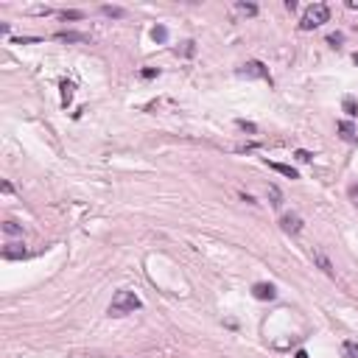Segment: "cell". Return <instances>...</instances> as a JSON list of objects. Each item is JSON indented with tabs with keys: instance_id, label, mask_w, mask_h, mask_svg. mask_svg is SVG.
Wrapping results in <instances>:
<instances>
[{
	"instance_id": "6da1fadb",
	"label": "cell",
	"mask_w": 358,
	"mask_h": 358,
	"mask_svg": "<svg viewBox=\"0 0 358 358\" xmlns=\"http://www.w3.org/2000/svg\"><path fill=\"white\" fill-rule=\"evenodd\" d=\"M140 297L137 294H132V291H115V297H112L109 302V316H126V313H134V311H140Z\"/></svg>"
},
{
	"instance_id": "7a4b0ae2",
	"label": "cell",
	"mask_w": 358,
	"mask_h": 358,
	"mask_svg": "<svg viewBox=\"0 0 358 358\" xmlns=\"http://www.w3.org/2000/svg\"><path fill=\"white\" fill-rule=\"evenodd\" d=\"M327 17H330V9H327L324 3H313V6H308V11L302 14V20H300V28H302V31H311V28H319L322 22H327Z\"/></svg>"
},
{
	"instance_id": "3957f363",
	"label": "cell",
	"mask_w": 358,
	"mask_h": 358,
	"mask_svg": "<svg viewBox=\"0 0 358 358\" xmlns=\"http://www.w3.org/2000/svg\"><path fill=\"white\" fill-rule=\"evenodd\" d=\"M238 76H246V78H266V81H271V78H268V67L263 65V62H257V59L246 62V65L238 70Z\"/></svg>"
},
{
	"instance_id": "277c9868",
	"label": "cell",
	"mask_w": 358,
	"mask_h": 358,
	"mask_svg": "<svg viewBox=\"0 0 358 358\" xmlns=\"http://www.w3.org/2000/svg\"><path fill=\"white\" fill-rule=\"evenodd\" d=\"M311 260H313V263H316L319 268H322L327 277H336V268H333V263H330V257L324 255L319 246H313V249H311Z\"/></svg>"
},
{
	"instance_id": "5b68a950",
	"label": "cell",
	"mask_w": 358,
	"mask_h": 358,
	"mask_svg": "<svg viewBox=\"0 0 358 358\" xmlns=\"http://www.w3.org/2000/svg\"><path fill=\"white\" fill-rule=\"evenodd\" d=\"M280 227H283V233H288V235H300L302 233V218L297 213H288V215L280 218Z\"/></svg>"
},
{
	"instance_id": "8992f818",
	"label": "cell",
	"mask_w": 358,
	"mask_h": 358,
	"mask_svg": "<svg viewBox=\"0 0 358 358\" xmlns=\"http://www.w3.org/2000/svg\"><path fill=\"white\" fill-rule=\"evenodd\" d=\"M3 257L6 260H22V257H28V249L22 244H6L3 246Z\"/></svg>"
},
{
	"instance_id": "52a82bcc",
	"label": "cell",
	"mask_w": 358,
	"mask_h": 358,
	"mask_svg": "<svg viewBox=\"0 0 358 358\" xmlns=\"http://www.w3.org/2000/svg\"><path fill=\"white\" fill-rule=\"evenodd\" d=\"M252 294H255V300H274V297H277V288H274L271 283H257L255 288H252Z\"/></svg>"
},
{
	"instance_id": "ba28073f",
	"label": "cell",
	"mask_w": 358,
	"mask_h": 358,
	"mask_svg": "<svg viewBox=\"0 0 358 358\" xmlns=\"http://www.w3.org/2000/svg\"><path fill=\"white\" fill-rule=\"evenodd\" d=\"M56 39H59V42H90L87 34H76V31H59Z\"/></svg>"
},
{
	"instance_id": "9c48e42d",
	"label": "cell",
	"mask_w": 358,
	"mask_h": 358,
	"mask_svg": "<svg viewBox=\"0 0 358 358\" xmlns=\"http://www.w3.org/2000/svg\"><path fill=\"white\" fill-rule=\"evenodd\" d=\"M339 132H341V137H344L347 143H358V134H356V129H353V123L350 121L339 123Z\"/></svg>"
},
{
	"instance_id": "30bf717a",
	"label": "cell",
	"mask_w": 358,
	"mask_h": 358,
	"mask_svg": "<svg viewBox=\"0 0 358 358\" xmlns=\"http://www.w3.org/2000/svg\"><path fill=\"white\" fill-rule=\"evenodd\" d=\"M268 168H271V171H277V174H283V177H288V179H297V177H300V174H297V168L283 165V162H268Z\"/></svg>"
},
{
	"instance_id": "8fae6325",
	"label": "cell",
	"mask_w": 358,
	"mask_h": 358,
	"mask_svg": "<svg viewBox=\"0 0 358 358\" xmlns=\"http://www.w3.org/2000/svg\"><path fill=\"white\" fill-rule=\"evenodd\" d=\"M341 107H344V112L350 115V118H356V115H358V101L356 98H350V95H347V98L341 101Z\"/></svg>"
},
{
	"instance_id": "7c38bea8",
	"label": "cell",
	"mask_w": 358,
	"mask_h": 358,
	"mask_svg": "<svg viewBox=\"0 0 358 358\" xmlns=\"http://www.w3.org/2000/svg\"><path fill=\"white\" fill-rule=\"evenodd\" d=\"M268 199H271V207H280V204H283V193H280L277 185H268Z\"/></svg>"
},
{
	"instance_id": "4fadbf2b",
	"label": "cell",
	"mask_w": 358,
	"mask_h": 358,
	"mask_svg": "<svg viewBox=\"0 0 358 358\" xmlns=\"http://www.w3.org/2000/svg\"><path fill=\"white\" fill-rule=\"evenodd\" d=\"M235 9L241 11V14H246V17H255V14H257L255 3H235Z\"/></svg>"
},
{
	"instance_id": "5bb4252c",
	"label": "cell",
	"mask_w": 358,
	"mask_h": 358,
	"mask_svg": "<svg viewBox=\"0 0 358 358\" xmlns=\"http://www.w3.org/2000/svg\"><path fill=\"white\" fill-rule=\"evenodd\" d=\"M341 353H344V358H358V344L356 341H344V344H341Z\"/></svg>"
},
{
	"instance_id": "9a60e30c",
	"label": "cell",
	"mask_w": 358,
	"mask_h": 358,
	"mask_svg": "<svg viewBox=\"0 0 358 358\" xmlns=\"http://www.w3.org/2000/svg\"><path fill=\"white\" fill-rule=\"evenodd\" d=\"M70 98H73V84L70 81H62V104H70Z\"/></svg>"
},
{
	"instance_id": "2e32d148",
	"label": "cell",
	"mask_w": 358,
	"mask_h": 358,
	"mask_svg": "<svg viewBox=\"0 0 358 358\" xmlns=\"http://www.w3.org/2000/svg\"><path fill=\"white\" fill-rule=\"evenodd\" d=\"M101 11H104L107 17H126V11L118 9V6H101Z\"/></svg>"
},
{
	"instance_id": "e0dca14e",
	"label": "cell",
	"mask_w": 358,
	"mask_h": 358,
	"mask_svg": "<svg viewBox=\"0 0 358 358\" xmlns=\"http://www.w3.org/2000/svg\"><path fill=\"white\" fill-rule=\"evenodd\" d=\"M177 54H182V56H193V54H196V42H193V39L182 42V48H179Z\"/></svg>"
},
{
	"instance_id": "ac0fdd59",
	"label": "cell",
	"mask_w": 358,
	"mask_h": 358,
	"mask_svg": "<svg viewBox=\"0 0 358 358\" xmlns=\"http://www.w3.org/2000/svg\"><path fill=\"white\" fill-rule=\"evenodd\" d=\"M3 233L6 235H22V227L20 224H14V221H6L3 224Z\"/></svg>"
},
{
	"instance_id": "d6986e66",
	"label": "cell",
	"mask_w": 358,
	"mask_h": 358,
	"mask_svg": "<svg viewBox=\"0 0 358 358\" xmlns=\"http://www.w3.org/2000/svg\"><path fill=\"white\" fill-rule=\"evenodd\" d=\"M151 36H154L157 42H165V39H168V28H165V25H157L154 31H151Z\"/></svg>"
},
{
	"instance_id": "ffe728a7",
	"label": "cell",
	"mask_w": 358,
	"mask_h": 358,
	"mask_svg": "<svg viewBox=\"0 0 358 358\" xmlns=\"http://www.w3.org/2000/svg\"><path fill=\"white\" fill-rule=\"evenodd\" d=\"M62 17H65V20H81L84 14H81V11H76V9H65V11H62Z\"/></svg>"
},
{
	"instance_id": "44dd1931",
	"label": "cell",
	"mask_w": 358,
	"mask_h": 358,
	"mask_svg": "<svg viewBox=\"0 0 358 358\" xmlns=\"http://www.w3.org/2000/svg\"><path fill=\"white\" fill-rule=\"evenodd\" d=\"M238 126H241L244 132H249V134H255V132H257V126H255V123H249V121H238Z\"/></svg>"
},
{
	"instance_id": "7402d4cb",
	"label": "cell",
	"mask_w": 358,
	"mask_h": 358,
	"mask_svg": "<svg viewBox=\"0 0 358 358\" xmlns=\"http://www.w3.org/2000/svg\"><path fill=\"white\" fill-rule=\"evenodd\" d=\"M341 39H344L341 34H330V36H327V42L333 45V48H339V45H341Z\"/></svg>"
},
{
	"instance_id": "603a6c76",
	"label": "cell",
	"mask_w": 358,
	"mask_h": 358,
	"mask_svg": "<svg viewBox=\"0 0 358 358\" xmlns=\"http://www.w3.org/2000/svg\"><path fill=\"white\" fill-rule=\"evenodd\" d=\"M297 160H300V162H311V151L300 148V151H297Z\"/></svg>"
},
{
	"instance_id": "cb8c5ba5",
	"label": "cell",
	"mask_w": 358,
	"mask_h": 358,
	"mask_svg": "<svg viewBox=\"0 0 358 358\" xmlns=\"http://www.w3.org/2000/svg\"><path fill=\"white\" fill-rule=\"evenodd\" d=\"M17 45H28V42H39V36H20V39H14Z\"/></svg>"
},
{
	"instance_id": "d4e9b609",
	"label": "cell",
	"mask_w": 358,
	"mask_h": 358,
	"mask_svg": "<svg viewBox=\"0 0 358 358\" xmlns=\"http://www.w3.org/2000/svg\"><path fill=\"white\" fill-rule=\"evenodd\" d=\"M140 76H143V78H154V76H157V70H154V67H145Z\"/></svg>"
},
{
	"instance_id": "484cf974",
	"label": "cell",
	"mask_w": 358,
	"mask_h": 358,
	"mask_svg": "<svg viewBox=\"0 0 358 358\" xmlns=\"http://www.w3.org/2000/svg\"><path fill=\"white\" fill-rule=\"evenodd\" d=\"M350 199L358 204V185H353V188H350Z\"/></svg>"
},
{
	"instance_id": "4316f807",
	"label": "cell",
	"mask_w": 358,
	"mask_h": 358,
	"mask_svg": "<svg viewBox=\"0 0 358 358\" xmlns=\"http://www.w3.org/2000/svg\"><path fill=\"white\" fill-rule=\"evenodd\" d=\"M294 358H308V353H305V350H300V353H297Z\"/></svg>"
},
{
	"instance_id": "83f0119b",
	"label": "cell",
	"mask_w": 358,
	"mask_h": 358,
	"mask_svg": "<svg viewBox=\"0 0 358 358\" xmlns=\"http://www.w3.org/2000/svg\"><path fill=\"white\" fill-rule=\"evenodd\" d=\"M353 62H356V65H358V54H356V56H353Z\"/></svg>"
}]
</instances>
